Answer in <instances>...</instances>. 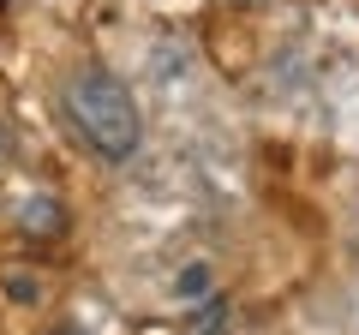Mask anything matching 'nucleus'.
<instances>
[{
    "instance_id": "obj_1",
    "label": "nucleus",
    "mask_w": 359,
    "mask_h": 335,
    "mask_svg": "<svg viewBox=\"0 0 359 335\" xmlns=\"http://www.w3.org/2000/svg\"><path fill=\"white\" fill-rule=\"evenodd\" d=\"M66 114L84 132V144L108 162H126L138 150V108H132L126 84L102 66H84V72L66 78Z\"/></svg>"
},
{
    "instance_id": "obj_2",
    "label": "nucleus",
    "mask_w": 359,
    "mask_h": 335,
    "mask_svg": "<svg viewBox=\"0 0 359 335\" xmlns=\"http://www.w3.org/2000/svg\"><path fill=\"white\" fill-rule=\"evenodd\" d=\"M18 221H25V233H54L60 228V204H54V198H25Z\"/></svg>"
}]
</instances>
